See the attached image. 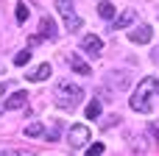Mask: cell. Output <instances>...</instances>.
Returning <instances> with one entry per match:
<instances>
[{"instance_id": "ffe728a7", "label": "cell", "mask_w": 159, "mask_h": 156, "mask_svg": "<svg viewBox=\"0 0 159 156\" xmlns=\"http://www.w3.org/2000/svg\"><path fill=\"white\" fill-rule=\"evenodd\" d=\"M112 123H120V117H117V114H112V117H103L101 128H112Z\"/></svg>"}, {"instance_id": "7a4b0ae2", "label": "cell", "mask_w": 159, "mask_h": 156, "mask_svg": "<svg viewBox=\"0 0 159 156\" xmlns=\"http://www.w3.org/2000/svg\"><path fill=\"white\" fill-rule=\"evenodd\" d=\"M56 106L59 109H75L81 100H84V89L73 81H59L56 84Z\"/></svg>"}, {"instance_id": "7402d4cb", "label": "cell", "mask_w": 159, "mask_h": 156, "mask_svg": "<svg viewBox=\"0 0 159 156\" xmlns=\"http://www.w3.org/2000/svg\"><path fill=\"white\" fill-rule=\"evenodd\" d=\"M154 134H157V140H159V126H157V128H154Z\"/></svg>"}, {"instance_id": "7c38bea8", "label": "cell", "mask_w": 159, "mask_h": 156, "mask_svg": "<svg viewBox=\"0 0 159 156\" xmlns=\"http://www.w3.org/2000/svg\"><path fill=\"white\" fill-rule=\"evenodd\" d=\"M22 134H25V137H42V134H45V126H42V123H28V126L22 128Z\"/></svg>"}, {"instance_id": "5b68a950", "label": "cell", "mask_w": 159, "mask_h": 156, "mask_svg": "<svg viewBox=\"0 0 159 156\" xmlns=\"http://www.w3.org/2000/svg\"><path fill=\"white\" fill-rule=\"evenodd\" d=\"M81 50H87L89 56H98V53L103 50V42H101V36H95V33H87V36L81 39Z\"/></svg>"}, {"instance_id": "9a60e30c", "label": "cell", "mask_w": 159, "mask_h": 156, "mask_svg": "<svg viewBox=\"0 0 159 156\" xmlns=\"http://www.w3.org/2000/svg\"><path fill=\"white\" fill-rule=\"evenodd\" d=\"M98 14H101L103 20H112V17H115V6H112L109 0H103V3L98 6Z\"/></svg>"}, {"instance_id": "9c48e42d", "label": "cell", "mask_w": 159, "mask_h": 156, "mask_svg": "<svg viewBox=\"0 0 159 156\" xmlns=\"http://www.w3.org/2000/svg\"><path fill=\"white\" fill-rule=\"evenodd\" d=\"M28 103V92H14L6 103H3V109H22Z\"/></svg>"}, {"instance_id": "5bb4252c", "label": "cell", "mask_w": 159, "mask_h": 156, "mask_svg": "<svg viewBox=\"0 0 159 156\" xmlns=\"http://www.w3.org/2000/svg\"><path fill=\"white\" fill-rule=\"evenodd\" d=\"M81 25H84L81 17H75V14H67V17H64V28H67V31H78Z\"/></svg>"}, {"instance_id": "44dd1931", "label": "cell", "mask_w": 159, "mask_h": 156, "mask_svg": "<svg viewBox=\"0 0 159 156\" xmlns=\"http://www.w3.org/2000/svg\"><path fill=\"white\" fill-rule=\"evenodd\" d=\"M0 156H34L31 151H0Z\"/></svg>"}, {"instance_id": "d6986e66", "label": "cell", "mask_w": 159, "mask_h": 156, "mask_svg": "<svg viewBox=\"0 0 159 156\" xmlns=\"http://www.w3.org/2000/svg\"><path fill=\"white\" fill-rule=\"evenodd\" d=\"M101 154H103V145H101V142H92V145L87 148V156H101Z\"/></svg>"}, {"instance_id": "2e32d148", "label": "cell", "mask_w": 159, "mask_h": 156, "mask_svg": "<svg viewBox=\"0 0 159 156\" xmlns=\"http://www.w3.org/2000/svg\"><path fill=\"white\" fill-rule=\"evenodd\" d=\"M84 114H87V120H98V117H101V103H98V100H92V103L84 109Z\"/></svg>"}, {"instance_id": "6da1fadb", "label": "cell", "mask_w": 159, "mask_h": 156, "mask_svg": "<svg viewBox=\"0 0 159 156\" xmlns=\"http://www.w3.org/2000/svg\"><path fill=\"white\" fill-rule=\"evenodd\" d=\"M154 98H159V78L148 75V78H143V81L137 84V89H134V95H131L129 103H131L134 112L151 114V112H154Z\"/></svg>"}, {"instance_id": "ac0fdd59", "label": "cell", "mask_w": 159, "mask_h": 156, "mask_svg": "<svg viewBox=\"0 0 159 156\" xmlns=\"http://www.w3.org/2000/svg\"><path fill=\"white\" fill-rule=\"evenodd\" d=\"M28 61H31V50H20V53L14 56V64H17V67H22V64H28Z\"/></svg>"}, {"instance_id": "4fadbf2b", "label": "cell", "mask_w": 159, "mask_h": 156, "mask_svg": "<svg viewBox=\"0 0 159 156\" xmlns=\"http://www.w3.org/2000/svg\"><path fill=\"white\" fill-rule=\"evenodd\" d=\"M45 137H48V142H56V140L61 137V123H59V120H53V123H50V128L45 131Z\"/></svg>"}, {"instance_id": "8992f818", "label": "cell", "mask_w": 159, "mask_h": 156, "mask_svg": "<svg viewBox=\"0 0 159 156\" xmlns=\"http://www.w3.org/2000/svg\"><path fill=\"white\" fill-rule=\"evenodd\" d=\"M39 39H56V20L53 17L39 20Z\"/></svg>"}, {"instance_id": "52a82bcc", "label": "cell", "mask_w": 159, "mask_h": 156, "mask_svg": "<svg viewBox=\"0 0 159 156\" xmlns=\"http://www.w3.org/2000/svg\"><path fill=\"white\" fill-rule=\"evenodd\" d=\"M67 64H70V70H75L78 75H92V67H89L81 56H73V53H70V56H67Z\"/></svg>"}, {"instance_id": "e0dca14e", "label": "cell", "mask_w": 159, "mask_h": 156, "mask_svg": "<svg viewBox=\"0 0 159 156\" xmlns=\"http://www.w3.org/2000/svg\"><path fill=\"white\" fill-rule=\"evenodd\" d=\"M14 11H17V22H25V20L31 17V8H28L25 3H17V8H14Z\"/></svg>"}, {"instance_id": "3957f363", "label": "cell", "mask_w": 159, "mask_h": 156, "mask_svg": "<svg viewBox=\"0 0 159 156\" xmlns=\"http://www.w3.org/2000/svg\"><path fill=\"white\" fill-rule=\"evenodd\" d=\"M89 140H92V131H89L84 123L70 126V131H67V142H70V148H84V145H89Z\"/></svg>"}, {"instance_id": "277c9868", "label": "cell", "mask_w": 159, "mask_h": 156, "mask_svg": "<svg viewBox=\"0 0 159 156\" xmlns=\"http://www.w3.org/2000/svg\"><path fill=\"white\" fill-rule=\"evenodd\" d=\"M129 39H131L134 45H148V42L154 39V31H151V25H137V28L129 33Z\"/></svg>"}, {"instance_id": "30bf717a", "label": "cell", "mask_w": 159, "mask_h": 156, "mask_svg": "<svg viewBox=\"0 0 159 156\" xmlns=\"http://www.w3.org/2000/svg\"><path fill=\"white\" fill-rule=\"evenodd\" d=\"M109 84L117 87V89H129V87H131V81H129L126 73H109Z\"/></svg>"}, {"instance_id": "8fae6325", "label": "cell", "mask_w": 159, "mask_h": 156, "mask_svg": "<svg viewBox=\"0 0 159 156\" xmlns=\"http://www.w3.org/2000/svg\"><path fill=\"white\" fill-rule=\"evenodd\" d=\"M134 22V11H123L115 22H112V31H120V28H126V25H131Z\"/></svg>"}, {"instance_id": "603a6c76", "label": "cell", "mask_w": 159, "mask_h": 156, "mask_svg": "<svg viewBox=\"0 0 159 156\" xmlns=\"http://www.w3.org/2000/svg\"><path fill=\"white\" fill-rule=\"evenodd\" d=\"M0 73H3V67H0Z\"/></svg>"}, {"instance_id": "ba28073f", "label": "cell", "mask_w": 159, "mask_h": 156, "mask_svg": "<svg viewBox=\"0 0 159 156\" xmlns=\"http://www.w3.org/2000/svg\"><path fill=\"white\" fill-rule=\"evenodd\" d=\"M50 73H53V67L48 64V61H42L36 70H31L28 73V81H34V84H39V81H45V78H50Z\"/></svg>"}]
</instances>
